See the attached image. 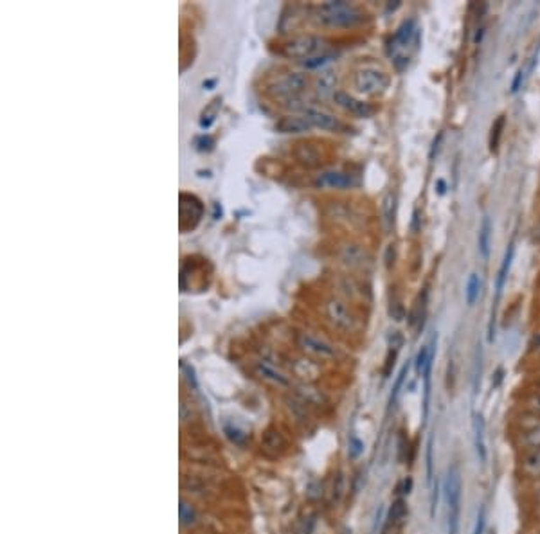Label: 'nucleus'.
<instances>
[{
	"label": "nucleus",
	"mask_w": 540,
	"mask_h": 534,
	"mask_svg": "<svg viewBox=\"0 0 540 534\" xmlns=\"http://www.w3.org/2000/svg\"><path fill=\"white\" fill-rule=\"evenodd\" d=\"M369 13L359 4L346 0H328L313 6L312 20L322 29L350 31L366 26L369 22Z\"/></svg>",
	"instance_id": "1"
},
{
	"label": "nucleus",
	"mask_w": 540,
	"mask_h": 534,
	"mask_svg": "<svg viewBox=\"0 0 540 534\" xmlns=\"http://www.w3.org/2000/svg\"><path fill=\"white\" fill-rule=\"evenodd\" d=\"M422 49V27L416 18H405L397 31L385 42V52L391 59L392 68L402 74L409 68L413 59Z\"/></svg>",
	"instance_id": "2"
},
{
	"label": "nucleus",
	"mask_w": 540,
	"mask_h": 534,
	"mask_svg": "<svg viewBox=\"0 0 540 534\" xmlns=\"http://www.w3.org/2000/svg\"><path fill=\"white\" fill-rule=\"evenodd\" d=\"M351 87L362 99H380L391 87V74L376 64H360L351 72Z\"/></svg>",
	"instance_id": "3"
},
{
	"label": "nucleus",
	"mask_w": 540,
	"mask_h": 534,
	"mask_svg": "<svg viewBox=\"0 0 540 534\" xmlns=\"http://www.w3.org/2000/svg\"><path fill=\"white\" fill-rule=\"evenodd\" d=\"M328 52H332V40L322 34H297L279 47V55L288 59H299L301 64Z\"/></svg>",
	"instance_id": "4"
},
{
	"label": "nucleus",
	"mask_w": 540,
	"mask_h": 534,
	"mask_svg": "<svg viewBox=\"0 0 540 534\" xmlns=\"http://www.w3.org/2000/svg\"><path fill=\"white\" fill-rule=\"evenodd\" d=\"M322 315L332 328L341 333H346V335H355L362 328V320H360L359 313L355 312V308L348 301H344L339 295L328 297L325 301Z\"/></svg>",
	"instance_id": "5"
},
{
	"label": "nucleus",
	"mask_w": 540,
	"mask_h": 534,
	"mask_svg": "<svg viewBox=\"0 0 540 534\" xmlns=\"http://www.w3.org/2000/svg\"><path fill=\"white\" fill-rule=\"evenodd\" d=\"M445 500H447V531L448 534H460L461 496H463V475L460 464H450L445 479Z\"/></svg>",
	"instance_id": "6"
},
{
	"label": "nucleus",
	"mask_w": 540,
	"mask_h": 534,
	"mask_svg": "<svg viewBox=\"0 0 540 534\" xmlns=\"http://www.w3.org/2000/svg\"><path fill=\"white\" fill-rule=\"evenodd\" d=\"M310 87H312V78L308 74H304V72H285L267 87V94L283 105V103L292 101V99L303 97V94Z\"/></svg>",
	"instance_id": "7"
},
{
	"label": "nucleus",
	"mask_w": 540,
	"mask_h": 534,
	"mask_svg": "<svg viewBox=\"0 0 540 534\" xmlns=\"http://www.w3.org/2000/svg\"><path fill=\"white\" fill-rule=\"evenodd\" d=\"M510 439L517 452L540 448V417L519 410L511 421Z\"/></svg>",
	"instance_id": "8"
},
{
	"label": "nucleus",
	"mask_w": 540,
	"mask_h": 534,
	"mask_svg": "<svg viewBox=\"0 0 540 534\" xmlns=\"http://www.w3.org/2000/svg\"><path fill=\"white\" fill-rule=\"evenodd\" d=\"M337 259L350 274H366L373 266V256L366 245L355 240H346L339 243Z\"/></svg>",
	"instance_id": "9"
},
{
	"label": "nucleus",
	"mask_w": 540,
	"mask_h": 534,
	"mask_svg": "<svg viewBox=\"0 0 540 534\" xmlns=\"http://www.w3.org/2000/svg\"><path fill=\"white\" fill-rule=\"evenodd\" d=\"M296 344L299 347L301 353L310 360L315 362H328V360H335L339 354L337 347L326 338L313 335L308 331H299L296 335Z\"/></svg>",
	"instance_id": "10"
},
{
	"label": "nucleus",
	"mask_w": 540,
	"mask_h": 534,
	"mask_svg": "<svg viewBox=\"0 0 540 534\" xmlns=\"http://www.w3.org/2000/svg\"><path fill=\"white\" fill-rule=\"evenodd\" d=\"M297 115H303L312 124V128H317V130L329 131V134H344V131H348V124L339 115L332 114L329 110L322 108V106L315 105V103H310Z\"/></svg>",
	"instance_id": "11"
},
{
	"label": "nucleus",
	"mask_w": 540,
	"mask_h": 534,
	"mask_svg": "<svg viewBox=\"0 0 540 534\" xmlns=\"http://www.w3.org/2000/svg\"><path fill=\"white\" fill-rule=\"evenodd\" d=\"M334 105L339 110H342L344 114L351 115L355 119H371L376 114V106L371 101H366L362 97H357L355 94L348 92V90L339 89L332 97Z\"/></svg>",
	"instance_id": "12"
},
{
	"label": "nucleus",
	"mask_w": 540,
	"mask_h": 534,
	"mask_svg": "<svg viewBox=\"0 0 540 534\" xmlns=\"http://www.w3.org/2000/svg\"><path fill=\"white\" fill-rule=\"evenodd\" d=\"M360 184L359 177L346 169H322L313 178V185L317 189H334V191H350Z\"/></svg>",
	"instance_id": "13"
},
{
	"label": "nucleus",
	"mask_w": 540,
	"mask_h": 534,
	"mask_svg": "<svg viewBox=\"0 0 540 534\" xmlns=\"http://www.w3.org/2000/svg\"><path fill=\"white\" fill-rule=\"evenodd\" d=\"M515 477L530 486L540 480V448L517 452L515 457Z\"/></svg>",
	"instance_id": "14"
},
{
	"label": "nucleus",
	"mask_w": 540,
	"mask_h": 534,
	"mask_svg": "<svg viewBox=\"0 0 540 534\" xmlns=\"http://www.w3.org/2000/svg\"><path fill=\"white\" fill-rule=\"evenodd\" d=\"M180 203H178V210H180V222H178V227L180 232H190L193 231L197 225L200 223L204 216V205L199 198L190 193H180Z\"/></svg>",
	"instance_id": "15"
},
{
	"label": "nucleus",
	"mask_w": 540,
	"mask_h": 534,
	"mask_svg": "<svg viewBox=\"0 0 540 534\" xmlns=\"http://www.w3.org/2000/svg\"><path fill=\"white\" fill-rule=\"evenodd\" d=\"M294 160H296L297 164L301 166L303 169H308V171H313V169H321L325 166L326 155L322 153V150L317 146L315 143H310V140H303V143H297L294 146Z\"/></svg>",
	"instance_id": "16"
},
{
	"label": "nucleus",
	"mask_w": 540,
	"mask_h": 534,
	"mask_svg": "<svg viewBox=\"0 0 540 534\" xmlns=\"http://www.w3.org/2000/svg\"><path fill=\"white\" fill-rule=\"evenodd\" d=\"M335 287L339 288V297H342L348 303H355V301H366L369 299V290L360 279L355 277V274H339L335 279Z\"/></svg>",
	"instance_id": "17"
},
{
	"label": "nucleus",
	"mask_w": 540,
	"mask_h": 534,
	"mask_svg": "<svg viewBox=\"0 0 540 534\" xmlns=\"http://www.w3.org/2000/svg\"><path fill=\"white\" fill-rule=\"evenodd\" d=\"M328 216L334 219L335 223H342L346 227H364V218L362 210H359L355 205H351L350 202H334L329 205Z\"/></svg>",
	"instance_id": "18"
},
{
	"label": "nucleus",
	"mask_w": 540,
	"mask_h": 534,
	"mask_svg": "<svg viewBox=\"0 0 540 534\" xmlns=\"http://www.w3.org/2000/svg\"><path fill=\"white\" fill-rule=\"evenodd\" d=\"M474 430V450L476 457L481 466H486L488 463V445H486V419L481 412L474 414L472 421Z\"/></svg>",
	"instance_id": "19"
},
{
	"label": "nucleus",
	"mask_w": 540,
	"mask_h": 534,
	"mask_svg": "<svg viewBox=\"0 0 540 534\" xmlns=\"http://www.w3.org/2000/svg\"><path fill=\"white\" fill-rule=\"evenodd\" d=\"M254 373L262 380L272 383V385H278V387H288L290 385V378L285 375L283 370H279L274 363L267 362V360H260V362L254 363Z\"/></svg>",
	"instance_id": "20"
},
{
	"label": "nucleus",
	"mask_w": 540,
	"mask_h": 534,
	"mask_svg": "<svg viewBox=\"0 0 540 534\" xmlns=\"http://www.w3.org/2000/svg\"><path fill=\"white\" fill-rule=\"evenodd\" d=\"M513 256H515V241L511 240L510 243H508L506 252H504V257H502L501 261V266H499L497 277H495V306H497L499 299H501L502 290H504V287H506L508 275H510V270H511V263H513Z\"/></svg>",
	"instance_id": "21"
},
{
	"label": "nucleus",
	"mask_w": 540,
	"mask_h": 534,
	"mask_svg": "<svg viewBox=\"0 0 540 534\" xmlns=\"http://www.w3.org/2000/svg\"><path fill=\"white\" fill-rule=\"evenodd\" d=\"M310 130H313L312 124H310L303 115H297V114L285 115V117H281L278 122H276V131H279V134L299 135V134H308Z\"/></svg>",
	"instance_id": "22"
},
{
	"label": "nucleus",
	"mask_w": 540,
	"mask_h": 534,
	"mask_svg": "<svg viewBox=\"0 0 540 534\" xmlns=\"http://www.w3.org/2000/svg\"><path fill=\"white\" fill-rule=\"evenodd\" d=\"M407 518H409V504L405 500V496H400V498H397V500L391 504V507H389L385 521H388L389 526L397 527L398 531H402V527L407 524Z\"/></svg>",
	"instance_id": "23"
},
{
	"label": "nucleus",
	"mask_w": 540,
	"mask_h": 534,
	"mask_svg": "<svg viewBox=\"0 0 540 534\" xmlns=\"http://www.w3.org/2000/svg\"><path fill=\"white\" fill-rule=\"evenodd\" d=\"M337 78H335L334 72H322L321 76L317 78L315 85H313V89H315V96L321 99V101H326V99H332L334 94L337 92Z\"/></svg>",
	"instance_id": "24"
},
{
	"label": "nucleus",
	"mask_w": 540,
	"mask_h": 534,
	"mask_svg": "<svg viewBox=\"0 0 540 534\" xmlns=\"http://www.w3.org/2000/svg\"><path fill=\"white\" fill-rule=\"evenodd\" d=\"M492 219L490 216H485L479 225V234H477V248H479V254L485 261H488L490 257V247H492Z\"/></svg>",
	"instance_id": "25"
},
{
	"label": "nucleus",
	"mask_w": 540,
	"mask_h": 534,
	"mask_svg": "<svg viewBox=\"0 0 540 534\" xmlns=\"http://www.w3.org/2000/svg\"><path fill=\"white\" fill-rule=\"evenodd\" d=\"M262 448L269 457H278V455H281V452H283L285 448L283 435L276 432V430H267L262 439Z\"/></svg>",
	"instance_id": "26"
},
{
	"label": "nucleus",
	"mask_w": 540,
	"mask_h": 534,
	"mask_svg": "<svg viewBox=\"0 0 540 534\" xmlns=\"http://www.w3.org/2000/svg\"><path fill=\"white\" fill-rule=\"evenodd\" d=\"M481 288H483L481 277H479V274L472 272V274L469 275L467 284H464V303H467V306L469 308L476 306V303L479 301V295H481Z\"/></svg>",
	"instance_id": "27"
},
{
	"label": "nucleus",
	"mask_w": 540,
	"mask_h": 534,
	"mask_svg": "<svg viewBox=\"0 0 540 534\" xmlns=\"http://www.w3.org/2000/svg\"><path fill=\"white\" fill-rule=\"evenodd\" d=\"M520 412L533 414V416L540 417V389H532L523 396L519 405Z\"/></svg>",
	"instance_id": "28"
},
{
	"label": "nucleus",
	"mask_w": 540,
	"mask_h": 534,
	"mask_svg": "<svg viewBox=\"0 0 540 534\" xmlns=\"http://www.w3.org/2000/svg\"><path fill=\"white\" fill-rule=\"evenodd\" d=\"M504 128H506V115L501 114L492 124V130H490V139H488V146L490 152L495 153L499 150V144H501L502 134H504Z\"/></svg>",
	"instance_id": "29"
},
{
	"label": "nucleus",
	"mask_w": 540,
	"mask_h": 534,
	"mask_svg": "<svg viewBox=\"0 0 540 534\" xmlns=\"http://www.w3.org/2000/svg\"><path fill=\"white\" fill-rule=\"evenodd\" d=\"M382 216H384L388 229H391L395 225V216H397V193L395 191H389L382 200Z\"/></svg>",
	"instance_id": "30"
},
{
	"label": "nucleus",
	"mask_w": 540,
	"mask_h": 534,
	"mask_svg": "<svg viewBox=\"0 0 540 534\" xmlns=\"http://www.w3.org/2000/svg\"><path fill=\"white\" fill-rule=\"evenodd\" d=\"M220 106H222V97H215L209 105L204 108L202 115H200V127L202 128H209L215 122L216 115L220 112Z\"/></svg>",
	"instance_id": "31"
},
{
	"label": "nucleus",
	"mask_w": 540,
	"mask_h": 534,
	"mask_svg": "<svg viewBox=\"0 0 540 534\" xmlns=\"http://www.w3.org/2000/svg\"><path fill=\"white\" fill-rule=\"evenodd\" d=\"M425 461H427V484L432 486L434 482V435H429L427 439V454H425Z\"/></svg>",
	"instance_id": "32"
},
{
	"label": "nucleus",
	"mask_w": 540,
	"mask_h": 534,
	"mask_svg": "<svg viewBox=\"0 0 540 534\" xmlns=\"http://www.w3.org/2000/svg\"><path fill=\"white\" fill-rule=\"evenodd\" d=\"M178 518H180L182 526H193L194 521H197V511H194L193 505L186 500H180V505H178Z\"/></svg>",
	"instance_id": "33"
},
{
	"label": "nucleus",
	"mask_w": 540,
	"mask_h": 534,
	"mask_svg": "<svg viewBox=\"0 0 540 534\" xmlns=\"http://www.w3.org/2000/svg\"><path fill=\"white\" fill-rule=\"evenodd\" d=\"M486 524H488V511H486V504H481L477 509L472 534H486Z\"/></svg>",
	"instance_id": "34"
},
{
	"label": "nucleus",
	"mask_w": 540,
	"mask_h": 534,
	"mask_svg": "<svg viewBox=\"0 0 540 534\" xmlns=\"http://www.w3.org/2000/svg\"><path fill=\"white\" fill-rule=\"evenodd\" d=\"M526 502L533 507V511L540 509V480L535 484H530L526 491Z\"/></svg>",
	"instance_id": "35"
},
{
	"label": "nucleus",
	"mask_w": 540,
	"mask_h": 534,
	"mask_svg": "<svg viewBox=\"0 0 540 534\" xmlns=\"http://www.w3.org/2000/svg\"><path fill=\"white\" fill-rule=\"evenodd\" d=\"M335 58H337V55L332 51V52H328V55L319 56V58H313V59H308V62H303V67L308 68V71H313V68H321V67H325L326 64H329V62H334Z\"/></svg>",
	"instance_id": "36"
},
{
	"label": "nucleus",
	"mask_w": 540,
	"mask_h": 534,
	"mask_svg": "<svg viewBox=\"0 0 540 534\" xmlns=\"http://www.w3.org/2000/svg\"><path fill=\"white\" fill-rule=\"evenodd\" d=\"M364 452V442L360 441L355 433H351L350 438H348V455L350 459H359Z\"/></svg>",
	"instance_id": "37"
},
{
	"label": "nucleus",
	"mask_w": 540,
	"mask_h": 534,
	"mask_svg": "<svg viewBox=\"0 0 540 534\" xmlns=\"http://www.w3.org/2000/svg\"><path fill=\"white\" fill-rule=\"evenodd\" d=\"M407 373H409V366H404V369H402L400 375H398L397 383H395V389H392V392H391V398H389V407H392V405L397 403V398H398V394H400V389H402V385H404Z\"/></svg>",
	"instance_id": "38"
},
{
	"label": "nucleus",
	"mask_w": 540,
	"mask_h": 534,
	"mask_svg": "<svg viewBox=\"0 0 540 534\" xmlns=\"http://www.w3.org/2000/svg\"><path fill=\"white\" fill-rule=\"evenodd\" d=\"M526 68L520 67L517 68V72H515V76H513V81H511V87H510V92L511 94H517L520 89H523V85L524 81H526Z\"/></svg>",
	"instance_id": "39"
},
{
	"label": "nucleus",
	"mask_w": 540,
	"mask_h": 534,
	"mask_svg": "<svg viewBox=\"0 0 540 534\" xmlns=\"http://www.w3.org/2000/svg\"><path fill=\"white\" fill-rule=\"evenodd\" d=\"M225 433H227V438L238 446H243L245 441H247V433H243L241 430L234 428V426H227V428H225Z\"/></svg>",
	"instance_id": "40"
},
{
	"label": "nucleus",
	"mask_w": 540,
	"mask_h": 534,
	"mask_svg": "<svg viewBox=\"0 0 540 534\" xmlns=\"http://www.w3.org/2000/svg\"><path fill=\"white\" fill-rule=\"evenodd\" d=\"M194 146H197L199 152H211L213 146H215V139L209 137V135H202V137L194 140Z\"/></svg>",
	"instance_id": "41"
},
{
	"label": "nucleus",
	"mask_w": 540,
	"mask_h": 534,
	"mask_svg": "<svg viewBox=\"0 0 540 534\" xmlns=\"http://www.w3.org/2000/svg\"><path fill=\"white\" fill-rule=\"evenodd\" d=\"M395 252H397V248L391 243L388 247V252H385V266H388V268H391V266L395 265V256H397Z\"/></svg>",
	"instance_id": "42"
},
{
	"label": "nucleus",
	"mask_w": 540,
	"mask_h": 534,
	"mask_svg": "<svg viewBox=\"0 0 540 534\" xmlns=\"http://www.w3.org/2000/svg\"><path fill=\"white\" fill-rule=\"evenodd\" d=\"M400 491L404 496H409L411 493H413V477H405L404 482H402Z\"/></svg>",
	"instance_id": "43"
},
{
	"label": "nucleus",
	"mask_w": 540,
	"mask_h": 534,
	"mask_svg": "<svg viewBox=\"0 0 540 534\" xmlns=\"http://www.w3.org/2000/svg\"><path fill=\"white\" fill-rule=\"evenodd\" d=\"M313 529V518H306V520H303V524L299 526V529H297V534H310Z\"/></svg>",
	"instance_id": "44"
},
{
	"label": "nucleus",
	"mask_w": 540,
	"mask_h": 534,
	"mask_svg": "<svg viewBox=\"0 0 540 534\" xmlns=\"http://www.w3.org/2000/svg\"><path fill=\"white\" fill-rule=\"evenodd\" d=\"M447 189H448V185H447V182L443 180V178H438V180L434 182L436 194H439V196H443V194L447 193Z\"/></svg>",
	"instance_id": "45"
},
{
	"label": "nucleus",
	"mask_w": 540,
	"mask_h": 534,
	"mask_svg": "<svg viewBox=\"0 0 540 534\" xmlns=\"http://www.w3.org/2000/svg\"><path fill=\"white\" fill-rule=\"evenodd\" d=\"M483 36H485V26H479L474 34V45H479L483 42Z\"/></svg>",
	"instance_id": "46"
},
{
	"label": "nucleus",
	"mask_w": 540,
	"mask_h": 534,
	"mask_svg": "<svg viewBox=\"0 0 540 534\" xmlns=\"http://www.w3.org/2000/svg\"><path fill=\"white\" fill-rule=\"evenodd\" d=\"M398 533H400V531H398L397 527L389 526L388 521H385L384 527H382V531H380V534H398Z\"/></svg>",
	"instance_id": "47"
},
{
	"label": "nucleus",
	"mask_w": 540,
	"mask_h": 534,
	"mask_svg": "<svg viewBox=\"0 0 540 534\" xmlns=\"http://www.w3.org/2000/svg\"><path fill=\"white\" fill-rule=\"evenodd\" d=\"M532 351L540 358V333L535 337V342H533V345H532Z\"/></svg>",
	"instance_id": "48"
},
{
	"label": "nucleus",
	"mask_w": 540,
	"mask_h": 534,
	"mask_svg": "<svg viewBox=\"0 0 540 534\" xmlns=\"http://www.w3.org/2000/svg\"><path fill=\"white\" fill-rule=\"evenodd\" d=\"M533 389H540V375L533 380Z\"/></svg>",
	"instance_id": "49"
},
{
	"label": "nucleus",
	"mask_w": 540,
	"mask_h": 534,
	"mask_svg": "<svg viewBox=\"0 0 540 534\" xmlns=\"http://www.w3.org/2000/svg\"><path fill=\"white\" fill-rule=\"evenodd\" d=\"M535 520H537V524H539V526H540V509H539V511H535Z\"/></svg>",
	"instance_id": "50"
},
{
	"label": "nucleus",
	"mask_w": 540,
	"mask_h": 534,
	"mask_svg": "<svg viewBox=\"0 0 540 534\" xmlns=\"http://www.w3.org/2000/svg\"><path fill=\"white\" fill-rule=\"evenodd\" d=\"M535 534H540V531H539V533H535Z\"/></svg>",
	"instance_id": "51"
}]
</instances>
